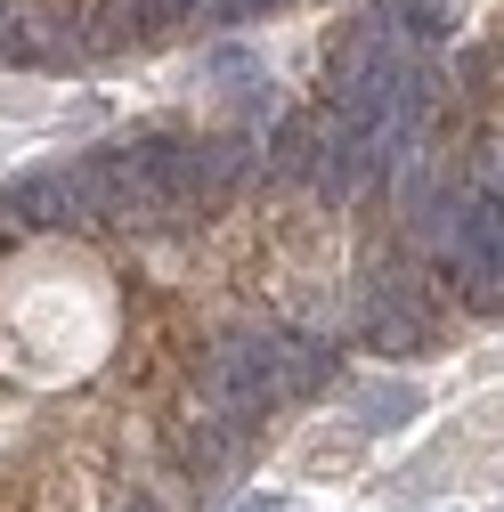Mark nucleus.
I'll return each mask as SVG.
<instances>
[{
    "instance_id": "4",
    "label": "nucleus",
    "mask_w": 504,
    "mask_h": 512,
    "mask_svg": "<svg viewBox=\"0 0 504 512\" xmlns=\"http://www.w3.org/2000/svg\"><path fill=\"white\" fill-rule=\"evenodd\" d=\"M472 187L504 204V147H480V163H472Z\"/></svg>"
},
{
    "instance_id": "3",
    "label": "nucleus",
    "mask_w": 504,
    "mask_h": 512,
    "mask_svg": "<svg viewBox=\"0 0 504 512\" xmlns=\"http://www.w3.org/2000/svg\"><path fill=\"white\" fill-rule=\"evenodd\" d=\"M350 407H358V431L366 439H383V431H407L423 415V391H415V382H358Z\"/></svg>"
},
{
    "instance_id": "5",
    "label": "nucleus",
    "mask_w": 504,
    "mask_h": 512,
    "mask_svg": "<svg viewBox=\"0 0 504 512\" xmlns=\"http://www.w3.org/2000/svg\"><path fill=\"white\" fill-rule=\"evenodd\" d=\"M269 9H285V0H220V17H228V25H244V17H269Z\"/></svg>"
},
{
    "instance_id": "2",
    "label": "nucleus",
    "mask_w": 504,
    "mask_h": 512,
    "mask_svg": "<svg viewBox=\"0 0 504 512\" xmlns=\"http://www.w3.org/2000/svg\"><path fill=\"white\" fill-rule=\"evenodd\" d=\"M431 334H439V301H431V285H423L415 269H374L366 309H358V342L407 358V350H431Z\"/></svg>"
},
{
    "instance_id": "6",
    "label": "nucleus",
    "mask_w": 504,
    "mask_h": 512,
    "mask_svg": "<svg viewBox=\"0 0 504 512\" xmlns=\"http://www.w3.org/2000/svg\"><path fill=\"white\" fill-rule=\"evenodd\" d=\"M236 512H293V496H244Z\"/></svg>"
},
{
    "instance_id": "1",
    "label": "nucleus",
    "mask_w": 504,
    "mask_h": 512,
    "mask_svg": "<svg viewBox=\"0 0 504 512\" xmlns=\"http://www.w3.org/2000/svg\"><path fill=\"white\" fill-rule=\"evenodd\" d=\"M285 358H293V334H228L196 366V399L269 423V407H285Z\"/></svg>"
},
{
    "instance_id": "7",
    "label": "nucleus",
    "mask_w": 504,
    "mask_h": 512,
    "mask_svg": "<svg viewBox=\"0 0 504 512\" xmlns=\"http://www.w3.org/2000/svg\"><path fill=\"white\" fill-rule=\"evenodd\" d=\"M114 512H163V504H155L147 488H131V496H114Z\"/></svg>"
}]
</instances>
